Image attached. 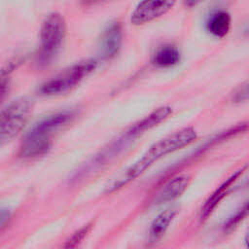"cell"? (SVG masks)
Segmentation results:
<instances>
[{
  "label": "cell",
  "instance_id": "obj_1",
  "mask_svg": "<svg viewBox=\"0 0 249 249\" xmlns=\"http://www.w3.org/2000/svg\"><path fill=\"white\" fill-rule=\"evenodd\" d=\"M196 136L197 134L196 129L192 126H188L157 141L137 161L124 170V173H122L107 187V192L111 193L127 185L143 174L155 161H158L166 155L191 144L196 139Z\"/></svg>",
  "mask_w": 249,
  "mask_h": 249
},
{
  "label": "cell",
  "instance_id": "obj_2",
  "mask_svg": "<svg viewBox=\"0 0 249 249\" xmlns=\"http://www.w3.org/2000/svg\"><path fill=\"white\" fill-rule=\"evenodd\" d=\"M73 117V111L65 110L49 115L37 122L21 142L20 156L25 159H33L45 155L51 148L54 133L66 125Z\"/></svg>",
  "mask_w": 249,
  "mask_h": 249
},
{
  "label": "cell",
  "instance_id": "obj_3",
  "mask_svg": "<svg viewBox=\"0 0 249 249\" xmlns=\"http://www.w3.org/2000/svg\"><path fill=\"white\" fill-rule=\"evenodd\" d=\"M66 35V23L58 13H52L43 20L37 60L40 64L50 63L59 53Z\"/></svg>",
  "mask_w": 249,
  "mask_h": 249
},
{
  "label": "cell",
  "instance_id": "obj_4",
  "mask_svg": "<svg viewBox=\"0 0 249 249\" xmlns=\"http://www.w3.org/2000/svg\"><path fill=\"white\" fill-rule=\"evenodd\" d=\"M96 67L94 59L81 60L47 81L42 85L40 91L45 95L64 93L79 85Z\"/></svg>",
  "mask_w": 249,
  "mask_h": 249
},
{
  "label": "cell",
  "instance_id": "obj_5",
  "mask_svg": "<svg viewBox=\"0 0 249 249\" xmlns=\"http://www.w3.org/2000/svg\"><path fill=\"white\" fill-rule=\"evenodd\" d=\"M31 111L32 105L27 98L14 100L0 111V147L21 131Z\"/></svg>",
  "mask_w": 249,
  "mask_h": 249
},
{
  "label": "cell",
  "instance_id": "obj_6",
  "mask_svg": "<svg viewBox=\"0 0 249 249\" xmlns=\"http://www.w3.org/2000/svg\"><path fill=\"white\" fill-rule=\"evenodd\" d=\"M174 4V1H142L131 13L130 22L134 25L149 22L166 14Z\"/></svg>",
  "mask_w": 249,
  "mask_h": 249
},
{
  "label": "cell",
  "instance_id": "obj_7",
  "mask_svg": "<svg viewBox=\"0 0 249 249\" xmlns=\"http://www.w3.org/2000/svg\"><path fill=\"white\" fill-rule=\"evenodd\" d=\"M123 32L120 23H110L102 33L100 40L101 53L104 57L110 58L115 56L122 45Z\"/></svg>",
  "mask_w": 249,
  "mask_h": 249
},
{
  "label": "cell",
  "instance_id": "obj_8",
  "mask_svg": "<svg viewBox=\"0 0 249 249\" xmlns=\"http://www.w3.org/2000/svg\"><path fill=\"white\" fill-rule=\"evenodd\" d=\"M242 173H243V169L238 170L237 172L232 174L219 188H217V190L208 197V199L205 201L200 211V218L202 220L206 219L213 212V210L220 203V201L228 195L229 191L231 189V187L236 182V180L240 177V175H242Z\"/></svg>",
  "mask_w": 249,
  "mask_h": 249
},
{
  "label": "cell",
  "instance_id": "obj_9",
  "mask_svg": "<svg viewBox=\"0 0 249 249\" xmlns=\"http://www.w3.org/2000/svg\"><path fill=\"white\" fill-rule=\"evenodd\" d=\"M190 182L189 175H177L170 179L159 193L156 201L157 203H163L171 201L180 196L187 189Z\"/></svg>",
  "mask_w": 249,
  "mask_h": 249
},
{
  "label": "cell",
  "instance_id": "obj_10",
  "mask_svg": "<svg viewBox=\"0 0 249 249\" xmlns=\"http://www.w3.org/2000/svg\"><path fill=\"white\" fill-rule=\"evenodd\" d=\"M172 113V109L168 106H162L160 107L153 112H151L148 116L144 117L142 120H140L138 123L134 124L133 126L129 129V132L133 134V136L139 135L140 133L151 129L152 127L158 125L161 122H163L165 119L168 118V116Z\"/></svg>",
  "mask_w": 249,
  "mask_h": 249
},
{
  "label": "cell",
  "instance_id": "obj_11",
  "mask_svg": "<svg viewBox=\"0 0 249 249\" xmlns=\"http://www.w3.org/2000/svg\"><path fill=\"white\" fill-rule=\"evenodd\" d=\"M231 18L228 12L219 10L213 12L206 21L207 30L214 36L222 38L226 36L231 28Z\"/></svg>",
  "mask_w": 249,
  "mask_h": 249
},
{
  "label": "cell",
  "instance_id": "obj_12",
  "mask_svg": "<svg viewBox=\"0 0 249 249\" xmlns=\"http://www.w3.org/2000/svg\"><path fill=\"white\" fill-rule=\"evenodd\" d=\"M177 210L174 208H167L161 211L152 222L150 230H149V240L151 242H155L160 239L166 230L168 229L169 225L173 221Z\"/></svg>",
  "mask_w": 249,
  "mask_h": 249
},
{
  "label": "cell",
  "instance_id": "obj_13",
  "mask_svg": "<svg viewBox=\"0 0 249 249\" xmlns=\"http://www.w3.org/2000/svg\"><path fill=\"white\" fill-rule=\"evenodd\" d=\"M180 61V52L173 45L160 47L153 55L152 62L158 67H171Z\"/></svg>",
  "mask_w": 249,
  "mask_h": 249
},
{
  "label": "cell",
  "instance_id": "obj_14",
  "mask_svg": "<svg viewBox=\"0 0 249 249\" xmlns=\"http://www.w3.org/2000/svg\"><path fill=\"white\" fill-rule=\"evenodd\" d=\"M89 229H90V225H86L80 230H78L77 231H75L74 234L66 241L62 249H77L78 246L81 244L82 240L88 234Z\"/></svg>",
  "mask_w": 249,
  "mask_h": 249
},
{
  "label": "cell",
  "instance_id": "obj_15",
  "mask_svg": "<svg viewBox=\"0 0 249 249\" xmlns=\"http://www.w3.org/2000/svg\"><path fill=\"white\" fill-rule=\"evenodd\" d=\"M246 212H247V205L245 204L244 208L241 209L240 211H238L234 217L231 218V219L229 220L228 224H227L225 227H226V228H232L236 223H238V222L242 219V217L246 214Z\"/></svg>",
  "mask_w": 249,
  "mask_h": 249
},
{
  "label": "cell",
  "instance_id": "obj_16",
  "mask_svg": "<svg viewBox=\"0 0 249 249\" xmlns=\"http://www.w3.org/2000/svg\"><path fill=\"white\" fill-rule=\"evenodd\" d=\"M7 89H8L7 78L5 76H3V75H0V102L2 101L4 96L6 95Z\"/></svg>",
  "mask_w": 249,
  "mask_h": 249
},
{
  "label": "cell",
  "instance_id": "obj_17",
  "mask_svg": "<svg viewBox=\"0 0 249 249\" xmlns=\"http://www.w3.org/2000/svg\"><path fill=\"white\" fill-rule=\"evenodd\" d=\"M10 218V212L7 209L0 208V228H2Z\"/></svg>",
  "mask_w": 249,
  "mask_h": 249
}]
</instances>
